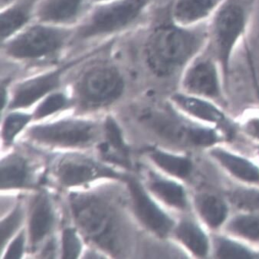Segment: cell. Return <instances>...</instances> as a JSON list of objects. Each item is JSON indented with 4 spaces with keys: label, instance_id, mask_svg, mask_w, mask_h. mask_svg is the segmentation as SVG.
<instances>
[{
    "label": "cell",
    "instance_id": "1",
    "mask_svg": "<svg viewBox=\"0 0 259 259\" xmlns=\"http://www.w3.org/2000/svg\"><path fill=\"white\" fill-rule=\"evenodd\" d=\"M183 27L172 22L156 28L146 41L144 54L150 71L166 77L183 73L205 50L208 27Z\"/></svg>",
    "mask_w": 259,
    "mask_h": 259
},
{
    "label": "cell",
    "instance_id": "2",
    "mask_svg": "<svg viewBox=\"0 0 259 259\" xmlns=\"http://www.w3.org/2000/svg\"><path fill=\"white\" fill-rule=\"evenodd\" d=\"M251 9L249 0H223L211 18L206 52L220 65L224 83L229 80L235 52L248 32Z\"/></svg>",
    "mask_w": 259,
    "mask_h": 259
},
{
    "label": "cell",
    "instance_id": "3",
    "mask_svg": "<svg viewBox=\"0 0 259 259\" xmlns=\"http://www.w3.org/2000/svg\"><path fill=\"white\" fill-rule=\"evenodd\" d=\"M74 218L86 236L103 248L114 252L118 242V223L112 208L95 196L71 197Z\"/></svg>",
    "mask_w": 259,
    "mask_h": 259
},
{
    "label": "cell",
    "instance_id": "4",
    "mask_svg": "<svg viewBox=\"0 0 259 259\" xmlns=\"http://www.w3.org/2000/svg\"><path fill=\"white\" fill-rule=\"evenodd\" d=\"M71 31L46 23L29 26L5 41L7 56L19 60H35L53 56L68 41Z\"/></svg>",
    "mask_w": 259,
    "mask_h": 259
},
{
    "label": "cell",
    "instance_id": "5",
    "mask_svg": "<svg viewBox=\"0 0 259 259\" xmlns=\"http://www.w3.org/2000/svg\"><path fill=\"white\" fill-rule=\"evenodd\" d=\"M151 0H111L101 3L77 28V39L112 33L137 20Z\"/></svg>",
    "mask_w": 259,
    "mask_h": 259
},
{
    "label": "cell",
    "instance_id": "6",
    "mask_svg": "<svg viewBox=\"0 0 259 259\" xmlns=\"http://www.w3.org/2000/svg\"><path fill=\"white\" fill-rule=\"evenodd\" d=\"M76 89L83 105L89 108H100L120 98L124 89V81L115 67L108 63H98L81 72Z\"/></svg>",
    "mask_w": 259,
    "mask_h": 259
},
{
    "label": "cell",
    "instance_id": "7",
    "mask_svg": "<svg viewBox=\"0 0 259 259\" xmlns=\"http://www.w3.org/2000/svg\"><path fill=\"white\" fill-rule=\"evenodd\" d=\"M184 90L195 96L217 98L221 90L223 73L217 61L205 53L196 57L183 71Z\"/></svg>",
    "mask_w": 259,
    "mask_h": 259
},
{
    "label": "cell",
    "instance_id": "8",
    "mask_svg": "<svg viewBox=\"0 0 259 259\" xmlns=\"http://www.w3.org/2000/svg\"><path fill=\"white\" fill-rule=\"evenodd\" d=\"M29 134L33 139L46 144L81 146L93 141L95 127L89 122L64 120L35 126Z\"/></svg>",
    "mask_w": 259,
    "mask_h": 259
},
{
    "label": "cell",
    "instance_id": "9",
    "mask_svg": "<svg viewBox=\"0 0 259 259\" xmlns=\"http://www.w3.org/2000/svg\"><path fill=\"white\" fill-rule=\"evenodd\" d=\"M56 174L65 187H73L90 182L98 177H119L110 168L101 166L90 159L71 156L64 158L58 165Z\"/></svg>",
    "mask_w": 259,
    "mask_h": 259
},
{
    "label": "cell",
    "instance_id": "10",
    "mask_svg": "<svg viewBox=\"0 0 259 259\" xmlns=\"http://www.w3.org/2000/svg\"><path fill=\"white\" fill-rule=\"evenodd\" d=\"M128 184L138 218L149 229L160 236L167 234L172 226L170 219L149 198L138 181L131 179Z\"/></svg>",
    "mask_w": 259,
    "mask_h": 259
},
{
    "label": "cell",
    "instance_id": "11",
    "mask_svg": "<svg viewBox=\"0 0 259 259\" xmlns=\"http://www.w3.org/2000/svg\"><path fill=\"white\" fill-rule=\"evenodd\" d=\"M67 68L66 66L35 76L19 84L16 88L10 107L19 108L30 106L46 94L59 87L62 73Z\"/></svg>",
    "mask_w": 259,
    "mask_h": 259
},
{
    "label": "cell",
    "instance_id": "12",
    "mask_svg": "<svg viewBox=\"0 0 259 259\" xmlns=\"http://www.w3.org/2000/svg\"><path fill=\"white\" fill-rule=\"evenodd\" d=\"M223 0H177L172 9V22L183 27H196L215 14Z\"/></svg>",
    "mask_w": 259,
    "mask_h": 259
},
{
    "label": "cell",
    "instance_id": "13",
    "mask_svg": "<svg viewBox=\"0 0 259 259\" xmlns=\"http://www.w3.org/2000/svg\"><path fill=\"white\" fill-rule=\"evenodd\" d=\"M85 0H41L36 6V16L42 23L63 25L79 16Z\"/></svg>",
    "mask_w": 259,
    "mask_h": 259
},
{
    "label": "cell",
    "instance_id": "14",
    "mask_svg": "<svg viewBox=\"0 0 259 259\" xmlns=\"http://www.w3.org/2000/svg\"><path fill=\"white\" fill-rule=\"evenodd\" d=\"M37 0H19L5 9L0 16L1 38L6 41L16 35L29 22Z\"/></svg>",
    "mask_w": 259,
    "mask_h": 259
},
{
    "label": "cell",
    "instance_id": "15",
    "mask_svg": "<svg viewBox=\"0 0 259 259\" xmlns=\"http://www.w3.org/2000/svg\"><path fill=\"white\" fill-rule=\"evenodd\" d=\"M53 209L46 194H40L34 202L30 220V239L32 245L41 242L53 227Z\"/></svg>",
    "mask_w": 259,
    "mask_h": 259
},
{
    "label": "cell",
    "instance_id": "16",
    "mask_svg": "<svg viewBox=\"0 0 259 259\" xmlns=\"http://www.w3.org/2000/svg\"><path fill=\"white\" fill-rule=\"evenodd\" d=\"M1 188H17L27 185L29 169L27 163L19 156H11L1 165Z\"/></svg>",
    "mask_w": 259,
    "mask_h": 259
},
{
    "label": "cell",
    "instance_id": "17",
    "mask_svg": "<svg viewBox=\"0 0 259 259\" xmlns=\"http://www.w3.org/2000/svg\"><path fill=\"white\" fill-rule=\"evenodd\" d=\"M174 100L180 108L202 120L221 122L224 119L223 113L218 108L205 100L196 98L195 95H177L174 97Z\"/></svg>",
    "mask_w": 259,
    "mask_h": 259
},
{
    "label": "cell",
    "instance_id": "18",
    "mask_svg": "<svg viewBox=\"0 0 259 259\" xmlns=\"http://www.w3.org/2000/svg\"><path fill=\"white\" fill-rule=\"evenodd\" d=\"M212 154L225 167L239 178L251 182L259 180L258 169L248 160L217 149L212 150Z\"/></svg>",
    "mask_w": 259,
    "mask_h": 259
},
{
    "label": "cell",
    "instance_id": "19",
    "mask_svg": "<svg viewBox=\"0 0 259 259\" xmlns=\"http://www.w3.org/2000/svg\"><path fill=\"white\" fill-rule=\"evenodd\" d=\"M141 120L158 135L170 141H180L184 135L187 138V131L166 115L147 112L141 116Z\"/></svg>",
    "mask_w": 259,
    "mask_h": 259
},
{
    "label": "cell",
    "instance_id": "20",
    "mask_svg": "<svg viewBox=\"0 0 259 259\" xmlns=\"http://www.w3.org/2000/svg\"><path fill=\"white\" fill-rule=\"evenodd\" d=\"M196 204L203 220L212 227H217L226 220L227 208L219 198L203 195L198 198Z\"/></svg>",
    "mask_w": 259,
    "mask_h": 259
},
{
    "label": "cell",
    "instance_id": "21",
    "mask_svg": "<svg viewBox=\"0 0 259 259\" xmlns=\"http://www.w3.org/2000/svg\"><path fill=\"white\" fill-rule=\"evenodd\" d=\"M177 236L196 255L205 256L208 251V241L203 232L193 223L184 222L179 226Z\"/></svg>",
    "mask_w": 259,
    "mask_h": 259
},
{
    "label": "cell",
    "instance_id": "22",
    "mask_svg": "<svg viewBox=\"0 0 259 259\" xmlns=\"http://www.w3.org/2000/svg\"><path fill=\"white\" fill-rule=\"evenodd\" d=\"M151 189L166 203L177 208L185 207V193L184 189L178 184L166 180H156L152 183Z\"/></svg>",
    "mask_w": 259,
    "mask_h": 259
},
{
    "label": "cell",
    "instance_id": "23",
    "mask_svg": "<svg viewBox=\"0 0 259 259\" xmlns=\"http://www.w3.org/2000/svg\"><path fill=\"white\" fill-rule=\"evenodd\" d=\"M151 157L160 167L177 177H186L191 170V163L188 159L160 151L153 152Z\"/></svg>",
    "mask_w": 259,
    "mask_h": 259
},
{
    "label": "cell",
    "instance_id": "24",
    "mask_svg": "<svg viewBox=\"0 0 259 259\" xmlns=\"http://www.w3.org/2000/svg\"><path fill=\"white\" fill-rule=\"evenodd\" d=\"M246 39L247 59L254 84L259 92V28L257 29L254 24L252 32H247Z\"/></svg>",
    "mask_w": 259,
    "mask_h": 259
},
{
    "label": "cell",
    "instance_id": "25",
    "mask_svg": "<svg viewBox=\"0 0 259 259\" xmlns=\"http://www.w3.org/2000/svg\"><path fill=\"white\" fill-rule=\"evenodd\" d=\"M229 229L247 239L259 241V218L257 217L250 215L237 217L231 222Z\"/></svg>",
    "mask_w": 259,
    "mask_h": 259
},
{
    "label": "cell",
    "instance_id": "26",
    "mask_svg": "<svg viewBox=\"0 0 259 259\" xmlns=\"http://www.w3.org/2000/svg\"><path fill=\"white\" fill-rule=\"evenodd\" d=\"M105 130H106L107 138L109 141L110 145L114 150H117V154L124 162L126 167H130L131 163L128 159L129 151H128L127 147L123 142L120 128L111 117H108L107 119L106 123H105Z\"/></svg>",
    "mask_w": 259,
    "mask_h": 259
},
{
    "label": "cell",
    "instance_id": "27",
    "mask_svg": "<svg viewBox=\"0 0 259 259\" xmlns=\"http://www.w3.org/2000/svg\"><path fill=\"white\" fill-rule=\"evenodd\" d=\"M231 201L239 209L245 210L259 209V191L239 190L230 196Z\"/></svg>",
    "mask_w": 259,
    "mask_h": 259
},
{
    "label": "cell",
    "instance_id": "28",
    "mask_svg": "<svg viewBox=\"0 0 259 259\" xmlns=\"http://www.w3.org/2000/svg\"><path fill=\"white\" fill-rule=\"evenodd\" d=\"M31 117L28 114L15 113L6 119L3 130V137L7 142H11L21 130L27 124Z\"/></svg>",
    "mask_w": 259,
    "mask_h": 259
},
{
    "label": "cell",
    "instance_id": "29",
    "mask_svg": "<svg viewBox=\"0 0 259 259\" xmlns=\"http://www.w3.org/2000/svg\"><path fill=\"white\" fill-rule=\"evenodd\" d=\"M217 255L223 258H250L253 254L246 248L226 239L219 240Z\"/></svg>",
    "mask_w": 259,
    "mask_h": 259
},
{
    "label": "cell",
    "instance_id": "30",
    "mask_svg": "<svg viewBox=\"0 0 259 259\" xmlns=\"http://www.w3.org/2000/svg\"><path fill=\"white\" fill-rule=\"evenodd\" d=\"M62 244L64 258L74 259L78 257L81 250V242L73 229H67L64 231Z\"/></svg>",
    "mask_w": 259,
    "mask_h": 259
},
{
    "label": "cell",
    "instance_id": "31",
    "mask_svg": "<svg viewBox=\"0 0 259 259\" xmlns=\"http://www.w3.org/2000/svg\"><path fill=\"white\" fill-rule=\"evenodd\" d=\"M66 100L62 94H54L45 100L39 105L36 112V118H42L49 114H53L65 106Z\"/></svg>",
    "mask_w": 259,
    "mask_h": 259
},
{
    "label": "cell",
    "instance_id": "32",
    "mask_svg": "<svg viewBox=\"0 0 259 259\" xmlns=\"http://www.w3.org/2000/svg\"><path fill=\"white\" fill-rule=\"evenodd\" d=\"M22 212L20 208L18 207L14 212L9 215L1 224V248H3L6 242L11 237L20 224L22 220Z\"/></svg>",
    "mask_w": 259,
    "mask_h": 259
},
{
    "label": "cell",
    "instance_id": "33",
    "mask_svg": "<svg viewBox=\"0 0 259 259\" xmlns=\"http://www.w3.org/2000/svg\"><path fill=\"white\" fill-rule=\"evenodd\" d=\"M187 138L196 145L209 146L217 141V135L206 128L190 127L187 131Z\"/></svg>",
    "mask_w": 259,
    "mask_h": 259
},
{
    "label": "cell",
    "instance_id": "34",
    "mask_svg": "<svg viewBox=\"0 0 259 259\" xmlns=\"http://www.w3.org/2000/svg\"><path fill=\"white\" fill-rule=\"evenodd\" d=\"M23 234H20L10 245V248L6 254V258H19L22 255V251H23Z\"/></svg>",
    "mask_w": 259,
    "mask_h": 259
},
{
    "label": "cell",
    "instance_id": "35",
    "mask_svg": "<svg viewBox=\"0 0 259 259\" xmlns=\"http://www.w3.org/2000/svg\"><path fill=\"white\" fill-rule=\"evenodd\" d=\"M246 130L250 135L259 138V119H254L248 122Z\"/></svg>",
    "mask_w": 259,
    "mask_h": 259
},
{
    "label": "cell",
    "instance_id": "36",
    "mask_svg": "<svg viewBox=\"0 0 259 259\" xmlns=\"http://www.w3.org/2000/svg\"><path fill=\"white\" fill-rule=\"evenodd\" d=\"M96 3H105L108 2V1H111V0H94Z\"/></svg>",
    "mask_w": 259,
    "mask_h": 259
}]
</instances>
